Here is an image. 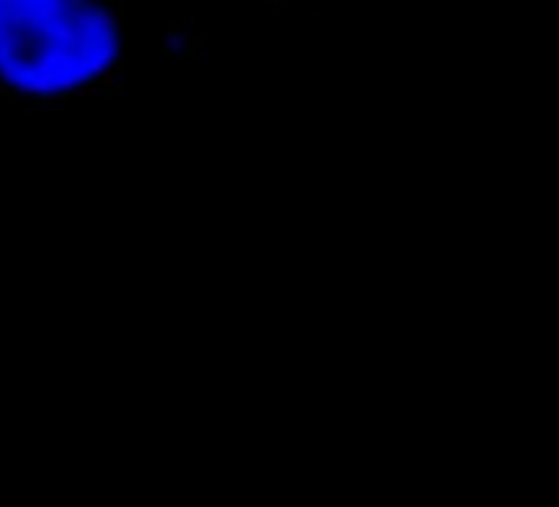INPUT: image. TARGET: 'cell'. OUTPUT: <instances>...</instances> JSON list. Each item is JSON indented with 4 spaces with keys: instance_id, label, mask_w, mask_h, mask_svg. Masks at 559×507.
<instances>
[{
    "instance_id": "obj_1",
    "label": "cell",
    "mask_w": 559,
    "mask_h": 507,
    "mask_svg": "<svg viewBox=\"0 0 559 507\" xmlns=\"http://www.w3.org/2000/svg\"><path fill=\"white\" fill-rule=\"evenodd\" d=\"M121 0H0V98L66 105L118 92Z\"/></svg>"
}]
</instances>
